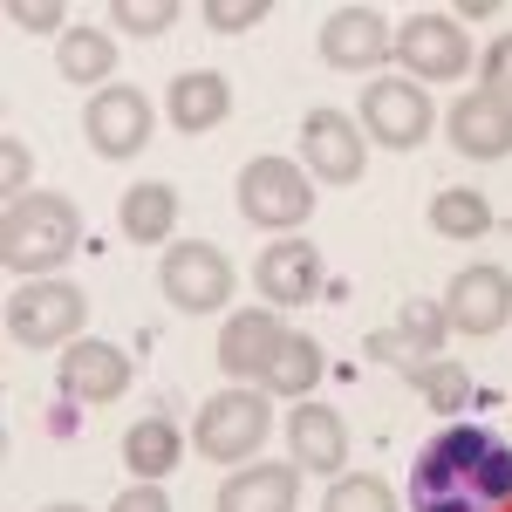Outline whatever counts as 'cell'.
<instances>
[{
	"label": "cell",
	"instance_id": "obj_1",
	"mask_svg": "<svg viewBox=\"0 0 512 512\" xmlns=\"http://www.w3.org/2000/svg\"><path fill=\"white\" fill-rule=\"evenodd\" d=\"M410 512H506L512 506V444L485 424H444L403 478Z\"/></svg>",
	"mask_w": 512,
	"mask_h": 512
},
{
	"label": "cell",
	"instance_id": "obj_2",
	"mask_svg": "<svg viewBox=\"0 0 512 512\" xmlns=\"http://www.w3.org/2000/svg\"><path fill=\"white\" fill-rule=\"evenodd\" d=\"M82 239V212L76 198L62 192H21L7 198V219H0V260L14 274H55Z\"/></svg>",
	"mask_w": 512,
	"mask_h": 512
},
{
	"label": "cell",
	"instance_id": "obj_3",
	"mask_svg": "<svg viewBox=\"0 0 512 512\" xmlns=\"http://www.w3.org/2000/svg\"><path fill=\"white\" fill-rule=\"evenodd\" d=\"M274 431V403L260 383H233V390L205 396V410H198L192 424V444L198 458H219V465H239V458H253L260 444Z\"/></svg>",
	"mask_w": 512,
	"mask_h": 512
},
{
	"label": "cell",
	"instance_id": "obj_4",
	"mask_svg": "<svg viewBox=\"0 0 512 512\" xmlns=\"http://www.w3.org/2000/svg\"><path fill=\"white\" fill-rule=\"evenodd\" d=\"M233 192H239V219L260 226V233H294L315 212V185L294 158H253Z\"/></svg>",
	"mask_w": 512,
	"mask_h": 512
},
{
	"label": "cell",
	"instance_id": "obj_5",
	"mask_svg": "<svg viewBox=\"0 0 512 512\" xmlns=\"http://www.w3.org/2000/svg\"><path fill=\"white\" fill-rule=\"evenodd\" d=\"M82 321H89V294L76 280H28L7 301V335L21 349H69L82 342Z\"/></svg>",
	"mask_w": 512,
	"mask_h": 512
},
{
	"label": "cell",
	"instance_id": "obj_6",
	"mask_svg": "<svg viewBox=\"0 0 512 512\" xmlns=\"http://www.w3.org/2000/svg\"><path fill=\"white\" fill-rule=\"evenodd\" d=\"M158 287L178 315H219L233 301V260L205 239H171L158 260Z\"/></svg>",
	"mask_w": 512,
	"mask_h": 512
},
{
	"label": "cell",
	"instance_id": "obj_7",
	"mask_svg": "<svg viewBox=\"0 0 512 512\" xmlns=\"http://www.w3.org/2000/svg\"><path fill=\"white\" fill-rule=\"evenodd\" d=\"M362 137L369 144H383V151H417L424 137H431V89L424 82H403V76H376L362 89Z\"/></svg>",
	"mask_w": 512,
	"mask_h": 512
},
{
	"label": "cell",
	"instance_id": "obj_8",
	"mask_svg": "<svg viewBox=\"0 0 512 512\" xmlns=\"http://www.w3.org/2000/svg\"><path fill=\"white\" fill-rule=\"evenodd\" d=\"M369 164V137L362 123H349V110H308L301 117V171L321 185H355Z\"/></svg>",
	"mask_w": 512,
	"mask_h": 512
},
{
	"label": "cell",
	"instance_id": "obj_9",
	"mask_svg": "<svg viewBox=\"0 0 512 512\" xmlns=\"http://www.w3.org/2000/svg\"><path fill=\"white\" fill-rule=\"evenodd\" d=\"M396 55L417 82H458L472 69V41H465L458 14H410L396 35Z\"/></svg>",
	"mask_w": 512,
	"mask_h": 512
},
{
	"label": "cell",
	"instance_id": "obj_10",
	"mask_svg": "<svg viewBox=\"0 0 512 512\" xmlns=\"http://www.w3.org/2000/svg\"><path fill=\"white\" fill-rule=\"evenodd\" d=\"M82 130H89V151L96 158H137L151 144V96L130 89V82H110V89L89 96Z\"/></svg>",
	"mask_w": 512,
	"mask_h": 512
},
{
	"label": "cell",
	"instance_id": "obj_11",
	"mask_svg": "<svg viewBox=\"0 0 512 512\" xmlns=\"http://www.w3.org/2000/svg\"><path fill=\"white\" fill-rule=\"evenodd\" d=\"M396 55V28L383 7H328V21H321V62L328 69H376V62H390Z\"/></svg>",
	"mask_w": 512,
	"mask_h": 512
},
{
	"label": "cell",
	"instance_id": "obj_12",
	"mask_svg": "<svg viewBox=\"0 0 512 512\" xmlns=\"http://www.w3.org/2000/svg\"><path fill=\"white\" fill-rule=\"evenodd\" d=\"M444 315H451L458 335H499L512 321V274L492 267V260L465 267V274L444 287Z\"/></svg>",
	"mask_w": 512,
	"mask_h": 512
},
{
	"label": "cell",
	"instance_id": "obj_13",
	"mask_svg": "<svg viewBox=\"0 0 512 512\" xmlns=\"http://www.w3.org/2000/svg\"><path fill=\"white\" fill-rule=\"evenodd\" d=\"M444 137H451L458 158H478V164L512 158V103L492 96V89H465L444 117Z\"/></svg>",
	"mask_w": 512,
	"mask_h": 512
},
{
	"label": "cell",
	"instance_id": "obj_14",
	"mask_svg": "<svg viewBox=\"0 0 512 512\" xmlns=\"http://www.w3.org/2000/svg\"><path fill=\"white\" fill-rule=\"evenodd\" d=\"M55 383H62V396H76V403H117L130 390V355L117 342L82 335V342H69V349L55 355Z\"/></svg>",
	"mask_w": 512,
	"mask_h": 512
},
{
	"label": "cell",
	"instance_id": "obj_15",
	"mask_svg": "<svg viewBox=\"0 0 512 512\" xmlns=\"http://www.w3.org/2000/svg\"><path fill=\"white\" fill-rule=\"evenodd\" d=\"M280 342H287L280 308H239V315L219 328V369H226L233 383H267Z\"/></svg>",
	"mask_w": 512,
	"mask_h": 512
},
{
	"label": "cell",
	"instance_id": "obj_16",
	"mask_svg": "<svg viewBox=\"0 0 512 512\" xmlns=\"http://www.w3.org/2000/svg\"><path fill=\"white\" fill-rule=\"evenodd\" d=\"M253 287L267 294V308H301L321 294V253L315 239H267L253 260Z\"/></svg>",
	"mask_w": 512,
	"mask_h": 512
},
{
	"label": "cell",
	"instance_id": "obj_17",
	"mask_svg": "<svg viewBox=\"0 0 512 512\" xmlns=\"http://www.w3.org/2000/svg\"><path fill=\"white\" fill-rule=\"evenodd\" d=\"M451 342V315H444V301H410L396 328H376L362 349L376 355V362H390V369H410V362H437Z\"/></svg>",
	"mask_w": 512,
	"mask_h": 512
},
{
	"label": "cell",
	"instance_id": "obj_18",
	"mask_svg": "<svg viewBox=\"0 0 512 512\" xmlns=\"http://www.w3.org/2000/svg\"><path fill=\"white\" fill-rule=\"evenodd\" d=\"M287 458H294L301 472L342 478V465H349V424H342L328 403H301V410L287 417Z\"/></svg>",
	"mask_w": 512,
	"mask_h": 512
},
{
	"label": "cell",
	"instance_id": "obj_19",
	"mask_svg": "<svg viewBox=\"0 0 512 512\" xmlns=\"http://www.w3.org/2000/svg\"><path fill=\"white\" fill-rule=\"evenodd\" d=\"M226 110H233V82L219 76V69H185V76H171V89H164V117H171V130H185V137L219 130Z\"/></svg>",
	"mask_w": 512,
	"mask_h": 512
},
{
	"label": "cell",
	"instance_id": "obj_20",
	"mask_svg": "<svg viewBox=\"0 0 512 512\" xmlns=\"http://www.w3.org/2000/svg\"><path fill=\"white\" fill-rule=\"evenodd\" d=\"M301 499V465H239L219 485V512H294Z\"/></svg>",
	"mask_w": 512,
	"mask_h": 512
},
{
	"label": "cell",
	"instance_id": "obj_21",
	"mask_svg": "<svg viewBox=\"0 0 512 512\" xmlns=\"http://www.w3.org/2000/svg\"><path fill=\"white\" fill-rule=\"evenodd\" d=\"M117 226L130 246H158V239L178 233V192L164 185V178H144V185H130L117 198Z\"/></svg>",
	"mask_w": 512,
	"mask_h": 512
},
{
	"label": "cell",
	"instance_id": "obj_22",
	"mask_svg": "<svg viewBox=\"0 0 512 512\" xmlns=\"http://www.w3.org/2000/svg\"><path fill=\"white\" fill-rule=\"evenodd\" d=\"M178 458H185V437L171 417H137L130 431H123V465L137 485H158L164 472H178Z\"/></svg>",
	"mask_w": 512,
	"mask_h": 512
},
{
	"label": "cell",
	"instance_id": "obj_23",
	"mask_svg": "<svg viewBox=\"0 0 512 512\" xmlns=\"http://www.w3.org/2000/svg\"><path fill=\"white\" fill-rule=\"evenodd\" d=\"M321 369H328V355H321L315 335H287L260 390H267V396H308V390L321 383Z\"/></svg>",
	"mask_w": 512,
	"mask_h": 512
},
{
	"label": "cell",
	"instance_id": "obj_24",
	"mask_svg": "<svg viewBox=\"0 0 512 512\" xmlns=\"http://www.w3.org/2000/svg\"><path fill=\"white\" fill-rule=\"evenodd\" d=\"M55 62H62L69 82H103V76H117V41L103 35V28H69V35L55 41Z\"/></svg>",
	"mask_w": 512,
	"mask_h": 512
},
{
	"label": "cell",
	"instance_id": "obj_25",
	"mask_svg": "<svg viewBox=\"0 0 512 512\" xmlns=\"http://www.w3.org/2000/svg\"><path fill=\"white\" fill-rule=\"evenodd\" d=\"M403 383L424 396L437 417H458V410L472 403V376H465L451 355H437V362H410V369H403Z\"/></svg>",
	"mask_w": 512,
	"mask_h": 512
},
{
	"label": "cell",
	"instance_id": "obj_26",
	"mask_svg": "<svg viewBox=\"0 0 512 512\" xmlns=\"http://www.w3.org/2000/svg\"><path fill=\"white\" fill-rule=\"evenodd\" d=\"M431 233L437 239H485L492 233V205L472 185H451V192L431 198Z\"/></svg>",
	"mask_w": 512,
	"mask_h": 512
},
{
	"label": "cell",
	"instance_id": "obj_27",
	"mask_svg": "<svg viewBox=\"0 0 512 512\" xmlns=\"http://www.w3.org/2000/svg\"><path fill=\"white\" fill-rule=\"evenodd\" d=\"M321 512H403V506H396L390 478L349 472V478H335V485H328V506H321Z\"/></svg>",
	"mask_w": 512,
	"mask_h": 512
},
{
	"label": "cell",
	"instance_id": "obj_28",
	"mask_svg": "<svg viewBox=\"0 0 512 512\" xmlns=\"http://www.w3.org/2000/svg\"><path fill=\"white\" fill-rule=\"evenodd\" d=\"M178 14H185L178 0H110V21H117L123 35H137V41L164 35V28H171Z\"/></svg>",
	"mask_w": 512,
	"mask_h": 512
},
{
	"label": "cell",
	"instance_id": "obj_29",
	"mask_svg": "<svg viewBox=\"0 0 512 512\" xmlns=\"http://www.w3.org/2000/svg\"><path fill=\"white\" fill-rule=\"evenodd\" d=\"M7 21L21 28V35H69L62 21H69V7L62 0H14L7 7Z\"/></svg>",
	"mask_w": 512,
	"mask_h": 512
},
{
	"label": "cell",
	"instance_id": "obj_30",
	"mask_svg": "<svg viewBox=\"0 0 512 512\" xmlns=\"http://www.w3.org/2000/svg\"><path fill=\"white\" fill-rule=\"evenodd\" d=\"M253 21H267V0H205V28L212 35H246Z\"/></svg>",
	"mask_w": 512,
	"mask_h": 512
},
{
	"label": "cell",
	"instance_id": "obj_31",
	"mask_svg": "<svg viewBox=\"0 0 512 512\" xmlns=\"http://www.w3.org/2000/svg\"><path fill=\"white\" fill-rule=\"evenodd\" d=\"M478 89H492V96L512 103V35H499L485 55H478Z\"/></svg>",
	"mask_w": 512,
	"mask_h": 512
},
{
	"label": "cell",
	"instance_id": "obj_32",
	"mask_svg": "<svg viewBox=\"0 0 512 512\" xmlns=\"http://www.w3.org/2000/svg\"><path fill=\"white\" fill-rule=\"evenodd\" d=\"M0 178H7V198H21V185L35 178V158L21 137H0Z\"/></svg>",
	"mask_w": 512,
	"mask_h": 512
},
{
	"label": "cell",
	"instance_id": "obj_33",
	"mask_svg": "<svg viewBox=\"0 0 512 512\" xmlns=\"http://www.w3.org/2000/svg\"><path fill=\"white\" fill-rule=\"evenodd\" d=\"M110 512H171V499H164V485H130Z\"/></svg>",
	"mask_w": 512,
	"mask_h": 512
},
{
	"label": "cell",
	"instance_id": "obj_34",
	"mask_svg": "<svg viewBox=\"0 0 512 512\" xmlns=\"http://www.w3.org/2000/svg\"><path fill=\"white\" fill-rule=\"evenodd\" d=\"M499 14V0H472V7H458V21H492Z\"/></svg>",
	"mask_w": 512,
	"mask_h": 512
},
{
	"label": "cell",
	"instance_id": "obj_35",
	"mask_svg": "<svg viewBox=\"0 0 512 512\" xmlns=\"http://www.w3.org/2000/svg\"><path fill=\"white\" fill-rule=\"evenodd\" d=\"M41 512H82V506H41Z\"/></svg>",
	"mask_w": 512,
	"mask_h": 512
}]
</instances>
